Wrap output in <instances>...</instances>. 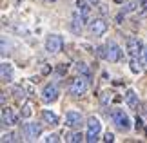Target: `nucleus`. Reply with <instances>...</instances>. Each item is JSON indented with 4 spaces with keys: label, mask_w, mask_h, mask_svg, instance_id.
Segmentation results:
<instances>
[{
    "label": "nucleus",
    "mask_w": 147,
    "mask_h": 143,
    "mask_svg": "<svg viewBox=\"0 0 147 143\" xmlns=\"http://www.w3.org/2000/svg\"><path fill=\"white\" fill-rule=\"evenodd\" d=\"M0 78H2L4 83H9L11 80H13V65H11L9 62H4V64L0 65Z\"/></svg>",
    "instance_id": "ddd939ff"
},
{
    "label": "nucleus",
    "mask_w": 147,
    "mask_h": 143,
    "mask_svg": "<svg viewBox=\"0 0 147 143\" xmlns=\"http://www.w3.org/2000/svg\"><path fill=\"white\" fill-rule=\"evenodd\" d=\"M140 62H142L144 65H147V45H144L142 53H140Z\"/></svg>",
    "instance_id": "b1692460"
},
{
    "label": "nucleus",
    "mask_w": 147,
    "mask_h": 143,
    "mask_svg": "<svg viewBox=\"0 0 147 143\" xmlns=\"http://www.w3.org/2000/svg\"><path fill=\"white\" fill-rule=\"evenodd\" d=\"M125 103L131 107V109H136L138 107V94L134 93V91L129 89L127 93H125Z\"/></svg>",
    "instance_id": "4468645a"
},
{
    "label": "nucleus",
    "mask_w": 147,
    "mask_h": 143,
    "mask_svg": "<svg viewBox=\"0 0 147 143\" xmlns=\"http://www.w3.org/2000/svg\"><path fill=\"white\" fill-rule=\"evenodd\" d=\"M131 71H133L134 74H140V73H142V67L138 65V62L134 60V58H133V62H131Z\"/></svg>",
    "instance_id": "412c9836"
},
{
    "label": "nucleus",
    "mask_w": 147,
    "mask_h": 143,
    "mask_svg": "<svg viewBox=\"0 0 147 143\" xmlns=\"http://www.w3.org/2000/svg\"><path fill=\"white\" fill-rule=\"evenodd\" d=\"M134 9H136V2H129V4H125V7H123V13H133Z\"/></svg>",
    "instance_id": "4be33fe9"
},
{
    "label": "nucleus",
    "mask_w": 147,
    "mask_h": 143,
    "mask_svg": "<svg viewBox=\"0 0 147 143\" xmlns=\"http://www.w3.org/2000/svg\"><path fill=\"white\" fill-rule=\"evenodd\" d=\"M111 120H113V123L116 125V129H120V130H129L131 129V120H129V116L122 111V109H113Z\"/></svg>",
    "instance_id": "f257e3e1"
},
{
    "label": "nucleus",
    "mask_w": 147,
    "mask_h": 143,
    "mask_svg": "<svg viewBox=\"0 0 147 143\" xmlns=\"http://www.w3.org/2000/svg\"><path fill=\"white\" fill-rule=\"evenodd\" d=\"M46 2H56V0H46Z\"/></svg>",
    "instance_id": "2f4dec72"
},
{
    "label": "nucleus",
    "mask_w": 147,
    "mask_h": 143,
    "mask_svg": "<svg viewBox=\"0 0 147 143\" xmlns=\"http://www.w3.org/2000/svg\"><path fill=\"white\" fill-rule=\"evenodd\" d=\"M107 31V22L102 20V18H96L91 22V35L93 36H104Z\"/></svg>",
    "instance_id": "9b49d317"
},
{
    "label": "nucleus",
    "mask_w": 147,
    "mask_h": 143,
    "mask_svg": "<svg viewBox=\"0 0 147 143\" xmlns=\"http://www.w3.org/2000/svg\"><path fill=\"white\" fill-rule=\"evenodd\" d=\"M16 122H18V116L13 112V109L4 105V109H2V125L4 127H13V125H16Z\"/></svg>",
    "instance_id": "6e6552de"
},
{
    "label": "nucleus",
    "mask_w": 147,
    "mask_h": 143,
    "mask_svg": "<svg viewBox=\"0 0 147 143\" xmlns=\"http://www.w3.org/2000/svg\"><path fill=\"white\" fill-rule=\"evenodd\" d=\"M76 71L80 73L82 76H86L87 80L91 78V71H89V67H87L86 64H84V62H78V64H76Z\"/></svg>",
    "instance_id": "dca6fc26"
},
{
    "label": "nucleus",
    "mask_w": 147,
    "mask_h": 143,
    "mask_svg": "<svg viewBox=\"0 0 147 143\" xmlns=\"http://www.w3.org/2000/svg\"><path fill=\"white\" fill-rule=\"evenodd\" d=\"M31 116V103H26L22 107V118H29Z\"/></svg>",
    "instance_id": "aec40b11"
},
{
    "label": "nucleus",
    "mask_w": 147,
    "mask_h": 143,
    "mask_svg": "<svg viewBox=\"0 0 147 143\" xmlns=\"http://www.w3.org/2000/svg\"><path fill=\"white\" fill-rule=\"evenodd\" d=\"M76 9H78V13L82 16L84 24H87V22L91 20V7H89V4L86 0H76Z\"/></svg>",
    "instance_id": "f8f14e48"
},
{
    "label": "nucleus",
    "mask_w": 147,
    "mask_h": 143,
    "mask_svg": "<svg viewBox=\"0 0 147 143\" xmlns=\"http://www.w3.org/2000/svg\"><path fill=\"white\" fill-rule=\"evenodd\" d=\"M104 141H107V143L115 141V134H113V132H107V134H105V138H104Z\"/></svg>",
    "instance_id": "a878e982"
},
{
    "label": "nucleus",
    "mask_w": 147,
    "mask_h": 143,
    "mask_svg": "<svg viewBox=\"0 0 147 143\" xmlns=\"http://www.w3.org/2000/svg\"><path fill=\"white\" fill-rule=\"evenodd\" d=\"M134 127H136V130H138V129H144V122H142V118H136V123H134Z\"/></svg>",
    "instance_id": "bb28decb"
},
{
    "label": "nucleus",
    "mask_w": 147,
    "mask_h": 143,
    "mask_svg": "<svg viewBox=\"0 0 147 143\" xmlns=\"http://www.w3.org/2000/svg\"><path fill=\"white\" fill-rule=\"evenodd\" d=\"M65 140H67V141H73V143H80V141L86 140V136H84L82 132H73V134H69V136H65Z\"/></svg>",
    "instance_id": "f3484780"
},
{
    "label": "nucleus",
    "mask_w": 147,
    "mask_h": 143,
    "mask_svg": "<svg viewBox=\"0 0 147 143\" xmlns=\"http://www.w3.org/2000/svg\"><path fill=\"white\" fill-rule=\"evenodd\" d=\"M96 56L107 60V49H105V45H100V47H96Z\"/></svg>",
    "instance_id": "a211bd4d"
},
{
    "label": "nucleus",
    "mask_w": 147,
    "mask_h": 143,
    "mask_svg": "<svg viewBox=\"0 0 147 143\" xmlns=\"http://www.w3.org/2000/svg\"><path fill=\"white\" fill-rule=\"evenodd\" d=\"M65 125L69 129H76L82 125V114L76 112V111H69L65 114Z\"/></svg>",
    "instance_id": "9d476101"
},
{
    "label": "nucleus",
    "mask_w": 147,
    "mask_h": 143,
    "mask_svg": "<svg viewBox=\"0 0 147 143\" xmlns=\"http://www.w3.org/2000/svg\"><path fill=\"white\" fill-rule=\"evenodd\" d=\"M142 49H144L142 40H138V38H134V36L127 38V54L131 56V58H136V56H140Z\"/></svg>",
    "instance_id": "39448f33"
},
{
    "label": "nucleus",
    "mask_w": 147,
    "mask_h": 143,
    "mask_svg": "<svg viewBox=\"0 0 147 143\" xmlns=\"http://www.w3.org/2000/svg\"><path fill=\"white\" fill-rule=\"evenodd\" d=\"M44 140H46L47 143H49V141H60V138H58V134H49L47 138H44Z\"/></svg>",
    "instance_id": "393cba45"
},
{
    "label": "nucleus",
    "mask_w": 147,
    "mask_h": 143,
    "mask_svg": "<svg viewBox=\"0 0 147 143\" xmlns=\"http://www.w3.org/2000/svg\"><path fill=\"white\" fill-rule=\"evenodd\" d=\"M111 101V93H102V96H100V103L102 105H107Z\"/></svg>",
    "instance_id": "6ab92c4d"
},
{
    "label": "nucleus",
    "mask_w": 147,
    "mask_h": 143,
    "mask_svg": "<svg viewBox=\"0 0 147 143\" xmlns=\"http://www.w3.org/2000/svg\"><path fill=\"white\" fill-rule=\"evenodd\" d=\"M62 47H64V38H62L60 35H51L47 36L46 40V51L51 54H56V53H60Z\"/></svg>",
    "instance_id": "20e7f679"
},
{
    "label": "nucleus",
    "mask_w": 147,
    "mask_h": 143,
    "mask_svg": "<svg viewBox=\"0 0 147 143\" xmlns=\"http://www.w3.org/2000/svg\"><path fill=\"white\" fill-rule=\"evenodd\" d=\"M145 138H147V129H145Z\"/></svg>",
    "instance_id": "473e14b6"
},
{
    "label": "nucleus",
    "mask_w": 147,
    "mask_h": 143,
    "mask_svg": "<svg viewBox=\"0 0 147 143\" xmlns=\"http://www.w3.org/2000/svg\"><path fill=\"white\" fill-rule=\"evenodd\" d=\"M142 2V9H147V0H140Z\"/></svg>",
    "instance_id": "c756f323"
},
{
    "label": "nucleus",
    "mask_w": 147,
    "mask_h": 143,
    "mask_svg": "<svg viewBox=\"0 0 147 143\" xmlns=\"http://www.w3.org/2000/svg\"><path fill=\"white\" fill-rule=\"evenodd\" d=\"M100 130H102V123H100V120L98 118H89L87 120V134H86V141L89 143H94L98 140V134H100Z\"/></svg>",
    "instance_id": "f03ea898"
},
{
    "label": "nucleus",
    "mask_w": 147,
    "mask_h": 143,
    "mask_svg": "<svg viewBox=\"0 0 147 143\" xmlns=\"http://www.w3.org/2000/svg\"><path fill=\"white\" fill-rule=\"evenodd\" d=\"M7 51H5V38H2V54H5Z\"/></svg>",
    "instance_id": "c85d7f7f"
},
{
    "label": "nucleus",
    "mask_w": 147,
    "mask_h": 143,
    "mask_svg": "<svg viewBox=\"0 0 147 143\" xmlns=\"http://www.w3.org/2000/svg\"><path fill=\"white\" fill-rule=\"evenodd\" d=\"M105 49H107V60H109V62H118L122 58V49L118 47L116 42L109 40V42L105 44Z\"/></svg>",
    "instance_id": "423d86ee"
},
{
    "label": "nucleus",
    "mask_w": 147,
    "mask_h": 143,
    "mask_svg": "<svg viewBox=\"0 0 147 143\" xmlns=\"http://www.w3.org/2000/svg\"><path fill=\"white\" fill-rule=\"evenodd\" d=\"M89 2H93V4H94V2H98V0H89Z\"/></svg>",
    "instance_id": "7c9ffc66"
},
{
    "label": "nucleus",
    "mask_w": 147,
    "mask_h": 143,
    "mask_svg": "<svg viewBox=\"0 0 147 143\" xmlns=\"http://www.w3.org/2000/svg\"><path fill=\"white\" fill-rule=\"evenodd\" d=\"M86 91H87V78L80 74V76H76V78L71 82L69 93H71L73 96H82V94H86Z\"/></svg>",
    "instance_id": "7ed1b4c3"
},
{
    "label": "nucleus",
    "mask_w": 147,
    "mask_h": 143,
    "mask_svg": "<svg viewBox=\"0 0 147 143\" xmlns=\"http://www.w3.org/2000/svg\"><path fill=\"white\" fill-rule=\"evenodd\" d=\"M56 71H58V74H65V73H67V65H64V64H62V65H60Z\"/></svg>",
    "instance_id": "cd10ccee"
},
{
    "label": "nucleus",
    "mask_w": 147,
    "mask_h": 143,
    "mask_svg": "<svg viewBox=\"0 0 147 143\" xmlns=\"http://www.w3.org/2000/svg\"><path fill=\"white\" fill-rule=\"evenodd\" d=\"M2 141H16V134L15 132H7L2 136Z\"/></svg>",
    "instance_id": "5701e85b"
},
{
    "label": "nucleus",
    "mask_w": 147,
    "mask_h": 143,
    "mask_svg": "<svg viewBox=\"0 0 147 143\" xmlns=\"http://www.w3.org/2000/svg\"><path fill=\"white\" fill-rule=\"evenodd\" d=\"M58 98V87H56L55 83H47L46 87L42 89V100L51 103V101H55Z\"/></svg>",
    "instance_id": "1a4fd4ad"
},
{
    "label": "nucleus",
    "mask_w": 147,
    "mask_h": 143,
    "mask_svg": "<svg viewBox=\"0 0 147 143\" xmlns=\"http://www.w3.org/2000/svg\"><path fill=\"white\" fill-rule=\"evenodd\" d=\"M22 132H24V136L27 140H36L38 136L42 134V125H38V123H26L24 129H22Z\"/></svg>",
    "instance_id": "0eeeda50"
},
{
    "label": "nucleus",
    "mask_w": 147,
    "mask_h": 143,
    "mask_svg": "<svg viewBox=\"0 0 147 143\" xmlns=\"http://www.w3.org/2000/svg\"><path fill=\"white\" fill-rule=\"evenodd\" d=\"M42 118H44V122L49 123V125H58V116H56L55 112H51V111H44L42 112Z\"/></svg>",
    "instance_id": "2eb2a0df"
}]
</instances>
